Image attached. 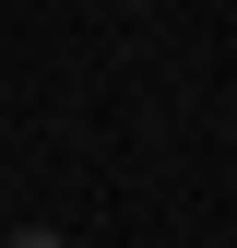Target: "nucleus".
Instances as JSON below:
<instances>
[{
    "instance_id": "1",
    "label": "nucleus",
    "mask_w": 237,
    "mask_h": 248,
    "mask_svg": "<svg viewBox=\"0 0 237 248\" xmlns=\"http://www.w3.org/2000/svg\"><path fill=\"white\" fill-rule=\"evenodd\" d=\"M12 248H71V236H48V225H24V236H12Z\"/></svg>"
}]
</instances>
